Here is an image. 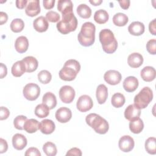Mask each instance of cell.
I'll return each instance as SVG.
<instances>
[{"label":"cell","instance_id":"obj_34","mask_svg":"<svg viewBox=\"0 0 156 156\" xmlns=\"http://www.w3.org/2000/svg\"><path fill=\"white\" fill-rule=\"evenodd\" d=\"M126 102L124 96L120 93H115L111 99V102L112 105L116 108H119L124 105Z\"/></svg>","mask_w":156,"mask_h":156},{"label":"cell","instance_id":"obj_16","mask_svg":"<svg viewBox=\"0 0 156 156\" xmlns=\"http://www.w3.org/2000/svg\"><path fill=\"white\" fill-rule=\"evenodd\" d=\"M55 123L51 119H44L39 123L38 129H40L41 133L45 135L52 133L55 130Z\"/></svg>","mask_w":156,"mask_h":156},{"label":"cell","instance_id":"obj_48","mask_svg":"<svg viewBox=\"0 0 156 156\" xmlns=\"http://www.w3.org/2000/svg\"><path fill=\"white\" fill-rule=\"evenodd\" d=\"M0 66V78L3 79L4 77L6 76L7 73V66L2 63H1Z\"/></svg>","mask_w":156,"mask_h":156},{"label":"cell","instance_id":"obj_30","mask_svg":"<svg viewBox=\"0 0 156 156\" xmlns=\"http://www.w3.org/2000/svg\"><path fill=\"white\" fill-rule=\"evenodd\" d=\"M109 18V15L107 12L103 9H99L95 12L94 15V21L100 24L105 23Z\"/></svg>","mask_w":156,"mask_h":156},{"label":"cell","instance_id":"obj_31","mask_svg":"<svg viewBox=\"0 0 156 156\" xmlns=\"http://www.w3.org/2000/svg\"><path fill=\"white\" fill-rule=\"evenodd\" d=\"M77 13L84 19L89 18L91 15V9L85 4H80L77 7Z\"/></svg>","mask_w":156,"mask_h":156},{"label":"cell","instance_id":"obj_45","mask_svg":"<svg viewBox=\"0 0 156 156\" xmlns=\"http://www.w3.org/2000/svg\"><path fill=\"white\" fill-rule=\"evenodd\" d=\"M55 2V0H44L43 1V7L46 9H51L54 7Z\"/></svg>","mask_w":156,"mask_h":156},{"label":"cell","instance_id":"obj_39","mask_svg":"<svg viewBox=\"0 0 156 156\" xmlns=\"http://www.w3.org/2000/svg\"><path fill=\"white\" fill-rule=\"evenodd\" d=\"M27 117L24 115H18L13 120L14 127L18 130H24V124L26 120Z\"/></svg>","mask_w":156,"mask_h":156},{"label":"cell","instance_id":"obj_51","mask_svg":"<svg viewBox=\"0 0 156 156\" xmlns=\"http://www.w3.org/2000/svg\"><path fill=\"white\" fill-rule=\"evenodd\" d=\"M8 16L7 14L4 12H0V24L2 25L7 21Z\"/></svg>","mask_w":156,"mask_h":156},{"label":"cell","instance_id":"obj_50","mask_svg":"<svg viewBox=\"0 0 156 156\" xmlns=\"http://www.w3.org/2000/svg\"><path fill=\"white\" fill-rule=\"evenodd\" d=\"M120 7L124 9V10H127V9H129V6H130V1L129 0H122V1H118Z\"/></svg>","mask_w":156,"mask_h":156},{"label":"cell","instance_id":"obj_24","mask_svg":"<svg viewBox=\"0 0 156 156\" xmlns=\"http://www.w3.org/2000/svg\"><path fill=\"white\" fill-rule=\"evenodd\" d=\"M96 97L99 104H104L108 97V90L104 84H100L98 86L96 91Z\"/></svg>","mask_w":156,"mask_h":156},{"label":"cell","instance_id":"obj_42","mask_svg":"<svg viewBox=\"0 0 156 156\" xmlns=\"http://www.w3.org/2000/svg\"><path fill=\"white\" fill-rule=\"evenodd\" d=\"M24 155L26 156H41V153L36 147H29L28 149H27Z\"/></svg>","mask_w":156,"mask_h":156},{"label":"cell","instance_id":"obj_25","mask_svg":"<svg viewBox=\"0 0 156 156\" xmlns=\"http://www.w3.org/2000/svg\"><path fill=\"white\" fill-rule=\"evenodd\" d=\"M11 72L12 75L16 77L21 76L25 72H26V68L24 62L23 60L16 62L12 67Z\"/></svg>","mask_w":156,"mask_h":156},{"label":"cell","instance_id":"obj_10","mask_svg":"<svg viewBox=\"0 0 156 156\" xmlns=\"http://www.w3.org/2000/svg\"><path fill=\"white\" fill-rule=\"evenodd\" d=\"M134 146V140L133 138L129 135H124L119 140V148L124 152H129L131 151L133 149Z\"/></svg>","mask_w":156,"mask_h":156},{"label":"cell","instance_id":"obj_7","mask_svg":"<svg viewBox=\"0 0 156 156\" xmlns=\"http://www.w3.org/2000/svg\"><path fill=\"white\" fill-rule=\"evenodd\" d=\"M23 96L24 98L30 101L36 100L40 94V88L34 83H29L26 84L23 88Z\"/></svg>","mask_w":156,"mask_h":156},{"label":"cell","instance_id":"obj_49","mask_svg":"<svg viewBox=\"0 0 156 156\" xmlns=\"http://www.w3.org/2000/svg\"><path fill=\"white\" fill-rule=\"evenodd\" d=\"M27 2H28V1H27V0H17V1H16L15 4H16V6L18 9H23L25 7H26Z\"/></svg>","mask_w":156,"mask_h":156},{"label":"cell","instance_id":"obj_20","mask_svg":"<svg viewBox=\"0 0 156 156\" xmlns=\"http://www.w3.org/2000/svg\"><path fill=\"white\" fill-rule=\"evenodd\" d=\"M143 63V57L142 55L138 52L130 54L127 58L128 65L133 68L140 67Z\"/></svg>","mask_w":156,"mask_h":156},{"label":"cell","instance_id":"obj_41","mask_svg":"<svg viewBox=\"0 0 156 156\" xmlns=\"http://www.w3.org/2000/svg\"><path fill=\"white\" fill-rule=\"evenodd\" d=\"M146 49L147 52L152 55L156 54V40H149L146 43Z\"/></svg>","mask_w":156,"mask_h":156},{"label":"cell","instance_id":"obj_47","mask_svg":"<svg viewBox=\"0 0 156 156\" xmlns=\"http://www.w3.org/2000/svg\"><path fill=\"white\" fill-rule=\"evenodd\" d=\"M8 149V144L7 141L3 138H0V153L5 152Z\"/></svg>","mask_w":156,"mask_h":156},{"label":"cell","instance_id":"obj_43","mask_svg":"<svg viewBox=\"0 0 156 156\" xmlns=\"http://www.w3.org/2000/svg\"><path fill=\"white\" fill-rule=\"evenodd\" d=\"M10 115V112L9 109L5 107H1V112H0V119L4 120L8 118Z\"/></svg>","mask_w":156,"mask_h":156},{"label":"cell","instance_id":"obj_44","mask_svg":"<svg viewBox=\"0 0 156 156\" xmlns=\"http://www.w3.org/2000/svg\"><path fill=\"white\" fill-rule=\"evenodd\" d=\"M82 151L80 149L77 147H73L70 149L66 154V155H76V156H81Z\"/></svg>","mask_w":156,"mask_h":156},{"label":"cell","instance_id":"obj_17","mask_svg":"<svg viewBox=\"0 0 156 156\" xmlns=\"http://www.w3.org/2000/svg\"><path fill=\"white\" fill-rule=\"evenodd\" d=\"M138 85V80L134 76L127 77L122 83L124 89L129 93L135 91L137 89Z\"/></svg>","mask_w":156,"mask_h":156},{"label":"cell","instance_id":"obj_2","mask_svg":"<svg viewBox=\"0 0 156 156\" xmlns=\"http://www.w3.org/2000/svg\"><path fill=\"white\" fill-rule=\"evenodd\" d=\"M99 41L102 44L103 51L107 54L115 52L118 47V42L112 30L104 29L99 34Z\"/></svg>","mask_w":156,"mask_h":156},{"label":"cell","instance_id":"obj_35","mask_svg":"<svg viewBox=\"0 0 156 156\" xmlns=\"http://www.w3.org/2000/svg\"><path fill=\"white\" fill-rule=\"evenodd\" d=\"M145 149L146 152L152 155L156 154V139L155 137H149L145 141Z\"/></svg>","mask_w":156,"mask_h":156},{"label":"cell","instance_id":"obj_12","mask_svg":"<svg viewBox=\"0 0 156 156\" xmlns=\"http://www.w3.org/2000/svg\"><path fill=\"white\" fill-rule=\"evenodd\" d=\"M55 116L58 122L61 123H66L71 119L72 112L69 108L62 107L56 111Z\"/></svg>","mask_w":156,"mask_h":156},{"label":"cell","instance_id":"obj_3","mask_svg":"<svg viewBox=\"0 0 156 156\" xmlns=\"http://www.w3.org/2000/svg\"><path fill=\"white\" fill-rule=\"evenodd\" d=\"M80 70L79 62L74 59H69L65 63L64 66L60 70L59 77L65 81H72L75 79Z\"/></svg>","mask_w":156,"mask_h":156},{"label":"cell","instance_id":"obj_4","mask_svg":"<svg viewBox=\"0 0 156 156\" xmlns=\"http://www.w3.org/2000/svg\"><path fill=\"white\" fill-rule=\"evenodd\" d=\"M87 124L99 134H105L109 129V124L106 119L96 113H90L86 116Z\"/></svg>","mask_w":156,"mask_h":156},{"label":"cell","instance_id":"obj_23","mask_svg":"<svg viewBox=\"0 0 156 156\" xmlns=\"http://www.w3.org/2000/svg\"><path fill=\"white\" fill-rule=\"evenodd\" d=\"M29 47V41L24 36L18 37L15 42V48L19 53H24L27 51Z\"/></svg>","mask_w":156,"mask_h":156},{"label":"cell","instance_id":"obj_6","mask_svg":"<svg viewBox=\"0 0 156 156\" xmlns=\"http://www.w3.org/2000/svg\"><path fill=\"white\" fill-rule=\"evenodd\" d=\"M153 99L152 90L148 87L143 88L133 99L134 105L139 109L145 108Z\"/></svg>","mask_w":156,"mask_h":156},{"label":"cell","instance_id":"obj_38","mask_svg":"<svg viewBox=\"0 0 156 156\" xmlns=\"http://www.w3.org/2000/svg\"><path fill=\"white\" fill-rule=\"evenodd\" d=\"M39 82L43 84H47L49 83L52 79V75L51 73L47 70H41L37 75Z\"/></svg>","mask_w":156,"mask_h":156},{"label":"cell","instance_id":"obj_46","mask_svg":"<svg viewBox=\"0 0 156 156\" xmlns=\"http://www.w3.org/2000/svg\"><path fill=\"white\" fill-rule=\"evenodd\" d=\"M149 30L151 34L156 35V19H154L149 23Z\"/></svg>","mask_w":156,"mask_h":156},{"label":"cell","instance_id":"obj_21","mask_svg":"<svg viewBox=\"0 0 156 156\" xmlns=\"http://www.w3.org/2000/svg\"><path fill=\"white\" fill-rule=\"evenodd\" d=\"M140 76L145 82H151L155 78L156 71L154 67L147 66L141 69Z\"/></svg>","mask_w":156,"mask_h":156},{"label":"cell","instance_id":"obj_9","mask_svg":"<svg viewBox=\"0 0 156 156\" xmlns=\"http://www.w3.org/2000/svg\"><path fill=\"white\" fill-rule=\"evenodd\" d=\"M93 106L92 99L88 95L80 96L76 103V107L79 111L81 112H86L91 109Z\"/></svg>","mask_w":156,"mask_h":156},{"label":"cell","instance_id":"obj_29","mask_svg":"<svg viewBox=\"0 0 156 156\" xmlns=\"http://www.w3.org/2000/svg\"><path fill=\"white\" fill-rule=\"evenodd\" d=\"M143 128H144L143 121L140 118L133 121H130L129 122V129L130 131L135 134L140 133L143 130Z\"/></svg>","mask_w":156,"mask_h":156},{"label":"cell","instance_id":"obj_15","mask_svg":"<svg viewBox=\"0 0 156 156\" xmlns=\"http://www.w3.org/2000/svg\"><path fill=\"white\" fill-rule=\"evenodd\" d=\"M57 9L61 12L62 16L73 13V4L70 0H59L57 4Z\"/></svg>","mask_w":156,"mask_h":156},{"label":"cell","instance_id":"obj_37","mask_svg":"<svg viewBox=\"0 0 156 156\" xmlns=\"http://www.w3.org/2000/svg\"><path fill=\"white\" fill-rule=\"evenodd\" d=\"M24 27V23L20 18L13 20L10 23V29L15 33L21 32Z\"/></svg>","mask_w":156,"mask_h":156},{"label":"cell","instance_id":"obj_36","mask_svg":"<svg viewBox=\"0 0 156 156\" xmlns=\"http://www.w3.org/2000/svg\"><path fill=\"white\" fill-rule=\"evenodd\" d=\"M43 151L48 156H55L57 153L55 144L52 142L48 141L43 146Z\"/></svg>","mask_w":156,"mask_h":156},{"label":"cell","instance_id":"obj_28","mask_svg":"<svg viewBox=\"0 0 156 156\" xmlns=\"http://www.w3.org/2000/svg\"><path fill=\"white\" fill-rule=\"evenodd\" d=\"M39 122L35 119H27L24 124V130L29 133H33L38 129Z\"/></svg>","mask_w":156,"mask_h":156},{"label":"cell","instance_id":"obj_32","mask_svg":"<svg viewBox=\"0 0 156 156\" xmlns=\"http://www.w3.org/2000/svg\"><path fill=\"white\" fill-rule=\"evenodd\" d=\"M129 21L128 16L123 13H117L113 17V23L117 26H124Z\"/></svg>","mask_w":156,"mask_h":156},{"label":"cell","instance_id":"obj_26","mask_svg":"<svg viewBox=\"0 0 156 156\" xmlns=\"http://www.w3.org/2000/svg\"><path fill=\"white\" fill-rule=\"evenodd\" d=\"M25 63L27 73L35 71L38 66V62L36 58L32 56H27L22 60Z\"/></svg>","mask_w":156,"mask_h":156},{"label":"cell","instance_id":"obj_27","mask_svg":"<svg viewBox=\"0 0 156 156\" xmlns=\"http://www.w3.org/2000/svg\"><path fill=\"white\" fill-rule=\"evenodd\" d=\"M42 102L46 105L49 109H53L57 105L56 96L51 92H47L43 96Z\"/></svg>","mask_w":156,"mask_h":156},{"label":"cell","instance_id":"obj_18","mask_svg":"<svg viewBox=\"0 0 156 156\" xmlns=\"http://www.w3.org/2000/svg\"><path fill=\"white\" fill-rule=\"evenodd\" d=\"M27 144V140L23 135L21 133H16L12 137V145L13 147L18 150H23Z\"/></svg>","mask_w":156,"mask_h":156},{"label":"cell","instance_id":"obj_40","mask_svg":"<svg viewBox=\"0 0 156 156\" xmlns=\"http://www.w3.org/2000/svg\"><path fill=\"white\" fill-rule=\"evenodd\" d=\"M45 18L49 22L57 23V22L59 21V20L60 19V16L57 12H56L55 11L50 10L46 13Z\"/></svg>","mask_w":156,"mask_h":156},{"label":"cell","instance_id":"obj_52","mask_svg":"<svg viewBox=\"0 0 156 156\" xmlns=\"http://www.w3.org/2000/svg\"><path fill=\"white\" fill-rule=\"evenodd\" d=\"M89 2L92 5H93L94 6H97V5H99L102 2V0H93V1H90Z\"/></svg>","mask_w":156,"mask_h":156},{"label":"cell","instance_id":"obj_19","mask_svg":"<svg viewBox=\"0 0 156 156\" xmlns=\"http://www.w3.org/2000/svg\"><path fill=\"white\" fill-rule=\"evenodd\" d=\"M34 29L38 32H46L49 27L48 20L43 16H40L34 20L33 22Z\"/></svg>","mask_w":156,"mask_h":156},{"label":"cell","instance_id":"obj_8","mask_svg":"<svg viewBox=\"0 0 156 156\" xmlns=\"http://www.w3.org/2000/svg\"><path fill=\"white\" fill-rule=\"evenodd\" d=\"M75 90L69 85L63 86L59 90V97L61 101L65 104L72 102L75 98Z\"/></svg>","mask_w":156,"mask_h":156},{"label":"cell","instance_id":"obj_33","mask_svg":"<svg viewBox=\"0 0 156 156\" xmlns=\"http://www.w3.org/2000/svg\"><path fill=\"white\" fill-rule=\"evenodd\" d=\"M35 115L40 118H44L47 117L49 114V108L44 104L37 105L35 108Z\"/></svg>","mask_w":156,"mask_h":156},{"label":"cell","instance_id":"obj_22","mask_svg":"<svg viewBox=\"0 0 156 156\" xmlns=\"http://www.w3.org/2000/svg\"><path fill=\"white\" fill-rule=\"evenodd\" d=\"M145 27L143 23L133 21L128 27L129 32L134 36H140L144 32Z\"/></svg>","mask_w":156,"mask_h":156},{"label":"cell","instance_id":"obj_1","mask_svg":"<svg viewBox=\"0 0 156 156\" xmlns=\"http://www.w3.org/2000/svg\"><path fill=\"white\" fill-rule=\"evenodd\" d=\"M96 27L91 22L84 23L77 35L79 43L85 47H88L93 44L95 41Z\"/></svg>","mask_w":156,"mask_h":156},{"label":"cell","instance_id":"obj_14","mask_svg":"<svg viewBox=\"0 0 156 156\" xmlns=\"http://www.w3.org/2000/svg\"><path fill=\"white\" fill-rule=\"evenodd\" d=\"M141 115V110L134 104H130L127 107L124 111V117L129 121H133L138 118Z\"/></svg>","mask_w":156,"mask_h":156},{"label":"cell","instance_id":"obj_5","mask_svg":"<svg viewBox=\"0 0 156 156\" xmlns=\"http://www.w3.org/2000/svg\"><path fill=\"white\" fill-rule=\"evenodd\" d=\"M77 19L74 13L62 16V20L57 23V29L61 34L66 35L74 31L77 27Z\"/></svg>","mask_w":156,"mask_h":156},{"label":"cell","instance_id":"obj_13","mask_svg":"<svg viewBox=\"0 0 156 156\" xmlns=\"http://www.w3.org/2000/svg\"><path fill=\"white\" fill-rule=\"evenodd\" d=\"M41 9L40 6V1L30 0L25 9V13L27 16L34 17L40 13Z\"/></svg>","mask_w":156,"mask_h":156},{"label":"cell","instance_id":"obj_11","mask_svg":"<svg viewBox=\"0 0 156 156\" xmlns=\"http://www.w3.org/2000/svg\"><path fill=\"white\" fill-rule=\"evenodd\" d=\"M104 79L107 83L112 85H115L121 82L122 76L118 71L108 70L104 74Z\"/></svg>","mask_w":156,"mask_h":156}]
</instances>
